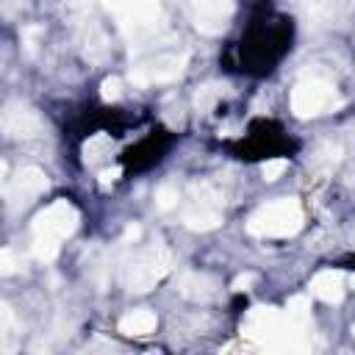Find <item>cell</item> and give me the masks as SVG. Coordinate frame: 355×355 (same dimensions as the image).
I'll return each instance as SVG.
<instances>
[{
  "label": "cell",
  "instance_id": "obj_21",
  "mask_svg": "<svg viewBox=\"0 0 355 355\" xmlns=\"http://www.w3.org/2000/svg\"><path fill=\"white\" fill-rule=\"evenodd\" d=\"M17 269H19V263H17L14 252H11V247H3V250H0V275L8 277V275H14Z\"/></svg>",
  "mask_w": 355,
  "mask_h": 355
},
{
  "label": "cell",
  "instance_id": "obj_5",
  "mask_svg": "<svg viewBox=\"0 0 355 355\" xmlns=\"http://www.w3.org/2000/svg\"><path fill=\"white\" fill-rule=\"evenodd\" d=\"M105 6L130 39L147 36L161 25V0H105Z\"/></svg>",
  "mask_w": 355,
  "mask_h": 355
},
{
  "label": "cell",
  "instance_id": "obj_10",
  "mask_svg": "<svg viewBox=\"0 0 355 355\" xmlns=\"http://www.w3.org/2000/svg\"><path fill=\"white\" fill-rule=\"evenodd\" d=\"M186 64H189V55L186 53H180V55H161L153 64H144V67L130 69V83H136V86L172 83V80H178L186 72Z\"/></svg>",
  "mask_w": 355,
  "mask_h": 355
},
{
  "label": "cell",
  "instance_id": "obj_26",
  "mask_svg": "<svg viewBox=\"0 0 355 355\" xmlns=\"http://www.w3.org/2000/svg\"><path fill=\"white\" fill-rule=\"evenodd\" d=\"M352 247H355V230H352Z\"/></svg>",
  "mask_w": 355,
  "mask_h": 355
},
{
  "label": "cell",
  "instance_id": "obj_18",
  "mask_svg": "<svg viewBox=\"0 0 355 355\" xmlns=\"http://www.w3.org/2000/svg\"><path fill=\"white\" fill-rule=\"evenodd\" d=\"M178 200H180V194H178V189H175L172 183H161V186H158V191H155V205H158L161 211L175 208Z\"/></svg>",
  "mask_w": 355,
  "mask_h": 355
},
{
  "label": "cell",
  "instance_id": "obj_7",
  "mask_svg": "<svg viewBox=\"0 0 355 355\" xmlns=\"http://www.w3.org/2000/svg\"><path fill=\"white\" fill-rule=\"evenodd\" d=\"M336 103V89L322 78H305L291 89V111L300 119L319 116Z\"/></svg>",
  "mask_w": 355,
  "mask_h": 355
},
{
  "label": "cell",
  "instance_id": "obj_16",
  "mask_svg": "<svg viewBox=\"0 0 355 355\" xmlns=\"http://www.w3.org/2000/svg\"><path fill=\"white\" fill-rule=\"evenodd\" d=\"M114 150V141H111V136H105V133H97V136H92L86 144H83V161L89 164V166H94L100 158H105L108 153Z\"/></svg>",
  "mask_w": 355,
  "mask_h": 355
},
{
  "label": "cell",
  "instance_id": "obj_23",
  "mask_svg": "<svg viewBox=\"0 0 355 355\" xmlns=\"http://www.w3.org/2000/svg\"><path fill=\"white\" fill-rule=\"evenodd\" d=\"M119 175H122V169H119V166H111V169H103V172H100V183H103V186H108V183H114V180H116Z\"/></svg>",
  "mask_w": 355,
  "mask_h": 355
},
{
  "label": "cell",
  "instance_id": "obj_14",
  "mask_svg": "<svg viewBox=\"0 0 355 355\" xmlns=\"http://www.w3.org/2000/svg\"><path fill=\"white\" fill-rule=\"evenodd\" d=\"M155 324H158V316L150 308H133L119 319V333L141 338V336H150L155 330Z\"/></svg>",
  "mask_w": 355,
  "mask_h": 355
},
{
  "label": "cell",
  "instance_id": "obj_19",
  "mask_svg": "<svg viewBox=\"0 0 355 355\" xmlns=\"http://www.w3.org/2000/svg\"><path fill=\"white\" fill-rule=\"evenodd\" d=\"M100 97H103L105 103H116V100L122 97V80H119L116 75L105 78V80L100 83Z\"/></svg>",
  "mask_w": 355,
  "mask_h": 355
},
{
  "label": "cell",
  "instance_id": "obj_25",
  "mask_svg": "<svg viewBox=\"0 0 355 355\" xmlns=\"http://www.w3.org/2000/svg\"><path fill=\"white\" fill-rule=\"evenodd\" d=\"M349 283H352V286H355V275H352V277H349Z\"/></svg>",
  "mask_w": 355,
  "mask_h": 355
},
{
  "label": "cell",
  "instance_id": "obj_1",
  "mask_svg": "<svg viewBox=\"0 0 355 355\" xmlns=\"http://www.w3.org/2000/svg\"><path fill=\"white\" fill-rule=\"evenodd\" d=\"M244 338L252 344L269 349V352H297L308 349V336L311 327H300L297 322L288 319L286 311H277L272 305H255L247 311L241 322Z\"/></svg>",
  "mask_w": 355,
  "mask_h": 355
},
{
  "label": "cell",
  "instance_id": "obj_15",
  "mask_svg": "<svg viewBox=\"0 0 355 355\" xmlns=\"http://www.w3.org/2000/svg\"><path fill=\"white\" fill-rule=\"evenodd\" d=\"M17 336H19V322L11 311L8 302H0V349L8 355L14 352V344H17Z\"/></svg>",
  "mask_w": 355,
  "mask_h": 355
},
{
  "label": "cell",
  "instance_id": "obj_6",
  "mask_svg": "<svg viewBox=\"0 0 355 355\" xmlns=\"http://www.w3.org/2000/svg\"><path fill=\"white\" fill-rule=\"evenodd\" d=\"M183 225L194 233H208L222 225V197L208 183H194L183 208Z\"/></svg>",
  "mask_w": 355,
  "mask_h": 355
},
{
  "label": "cell",
  "instance_id": "obj_11",
  "mask_svg": "<svg viewBox=\"0 0 355 355\" xmlns=\"http://www.w3.org/2000/svg\"><path fill=\"white\" fill-rule=\"evenodd\" d=\"M3 133L8 139H33L42 133V119L31 105L14 100L3 108Z\"/></svg>",
  "mask_w": 355,
  "mask_h": 355
},
{
  "label": "cell",
  "instance_id": "obj_20",
  "mask_svg": "<svg viewBox=\"0 0 355 355\" xmlns=\"http://www.w3.org/2000/svg\"><path fill=\"white\" fill-rule=\"evenodd\" d=\"M286 169H288V161H286V158H272V161L261 164V175H263V180H277V178H283Z\"/></svg>",
  "mask_w": 355,
  "mask_h": 355
},
{
  "label": "cell",
  "instance_id": "obj_8",
  "mask_svg": "<svg viewBox=\"0 0 355 355\" xmlns=\"http://www.w3.org/2000/svg\"><path fill=\"white\" fill-rule=\"evenodd\" d=\"M47 186H50V180L39 166L19 169V175L6 183V205H8V211H19V208L31 205L39 194L47 191Z\"/></svg>",
  "mask_w": 355,
  "mask_h": 355
},
{
  "label": "cell",
  "instance_id": "obj_2",
  "mask_svg": "<svg viewBox=\"0 0 355 355\" xmlns=\"http://www.w3.org/2000/svg\"><path fill=\"white\" fill-rule=\"evenodd\" d=\"M78 222H80V216H78L75 205L67 202V200H55L44 211H39L33 216V222H31V233H33V247L31 250H33V258H39L44 263L55 261L61 241L69 239L78 230Z\"/></svg>",
  "mask_w": 355,
  "mask_h": 355
},
{
  "label": "cell",
  "instance_id": "obj_27",
  "mask_svg": "<svg viewBox=\"0 0 355 355\" xmlns=\"http://www.w3.org/2000/svg\"><path fill=\"white\" fill-rule=\"evenodd\" d=\"M352 336H355V324H352Z\"/></svg>",
  "mask_w": 355,
  "mask_h": 355
},
{
  "label": "cell",
  "instance_id": "obj_17",
  "mask_svg": "<svg viewBox=\"0 0 355 355\" xmlns=\"http://www.w3.org/2000/svg\"><path fill=\"white\" fill-rule=\"evenodd\" d=\"M225 83H205V86H200L197 92H194V108L200 111V114H208L214 105H216V100L225 94Z\"/></svg>",
  "mask_w": 355,
  "mask_h": 355
},
{
  "label": "cell",
  "instance_id": "obj_22",
  "mask_svg": "<svg viewBox=\"0 0 355 355\" xmlns=\"http://www.w3.org/2000/svg\"><path fill=\"white\" fill-rule=\"evenodd\" d=\"M255 283V275L252 272H244V275H239L233 283H230V291H236V294H241V291H247L250 286Z\"/></svg>",
  "mask_w": 355,
  "mask_h": 355
},
{
  "label": "cell",
  "instance_id": "obj_12",
  "mask_svg": "<svg viewBox=\"0 0 355 355\" xmlns=\"http://www.w3.org/2000/svg\"><path fill=\"white\" fill-rule=\"evenodd\" d=\"M216 280L211 275H202V272H186L180 275L178 280V291L186 297V300H194V302H208L216 297Z\"/></svg>",
  "mask_w": 355,
  "mask_h": 355
},
{
  "label": "cell",
  "instance_id": "obj_3",
  "mask_svg": "<svg viewBox=\"0 0 355 355\" xmlns=\"http://www.w3.org/2000/svg\"><path fill=\"white\" fill-rule=\"evenodd\" d=\"M302 222H305V214H302L300 200L280 197L252 211L247 219V230L258 239H286V236L300 233Z\"/></svg>",
  "mask_w": 355,
  "mask_h": 355
},
{
  "label": "cell",
  "instance_id": "obj_13",
  "mask_svg": "<svg viewBox=\"0 0 355 355\" xmlns=\"http://www.w3.org/2000/svg\"><path fill=\"white\" fill-rule=\"evenodd\" d=\"M311 294L322 302H341L344 300V275L338 269H324V272H316L313 280H311Z\"/></svg>",
  "mask_w": 355,
  "mask_h": 355
},
{
  "label": "cell",
  "instance_id": "obj_24",
  "mask_svg": "<svg viewBox=\"0 0 355 355\" xmlns=\"http://www.w3.org/2000/svg\"><path fill=\"white\" fill-rule=\"evenodd\" d=\"M139 236H141V227L139 225H128L125 227V241H136Z\"/></svg>",
  "mask_w": 355,
  "mask_h": 355
},
{
  "label": "cell",
  "instance_id": "obj_4",
  "mask_svg": "<svg viewBox=\"0 0 355 355\" xmlns=\"http://www.w3.org/2000/svg\"><path fill=\"white\" fill-rule=\"evenodd\" d=\"M169 269H172V252L164 244H153L125 263L122 283L133 294H147L169 275Z\"/></svg>",
  "mask_w": 355,
  "mask_h": 355
},
{
  "label": "cell",
  "instance_id": "obj_9",
  "mask_svg": "<svg viewBox=\"0 0 355 355\" xmlns=\"http://www.w3.org/2000/svg\"><path fill=\"white\" fill-rule=\"evenodd\" d=\"M230 17H233V0H191V22L205 36L225 33Z\"/></svg>",
  "mask_w": 355,
  "mask_h": 355
}]
</instances>
